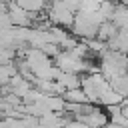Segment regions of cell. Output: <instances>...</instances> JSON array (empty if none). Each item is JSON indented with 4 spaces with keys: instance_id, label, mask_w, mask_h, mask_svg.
I'll return each instance as SVG.
<instances>
[{
    "instance_id": "6da1fadb",
    "label": "cell",
    "mask_w": 128,
    "mask_h": 128,
    "mask_svg": "<svg viewBox=\"0 0 128 128\" xmlns=\"http://www.w3.org/2000/svg\"><path fill=\"white\" fill-rule=\"evenodd\" d=\"M78 122H82V124H86L88 128H104L106 124H108V116H106V112H102L100 108H94L90 114H86V116H82Z\"/></svg>"
},
{
    "instance_id": "7a4b0ae2",
    "label": "cell",
    "mask_w": 128,
    "mask_h": 128,
    "mask_svg": "<svg viewBox=\"0 0 128 128\" xmlns=\"http://www.w3.org/2000/svg\"><path fill=\"white\" fill-rule=\"evenodd\" d=\"M62 98H64V102H66V104H92V102L88 100V96H86V92H84L82 88L66 90Z\"/></svg>"
}]
</instances>
